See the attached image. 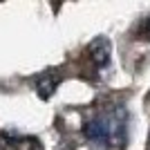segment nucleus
Returning a JSON list of instances; mask_svg holds the SVG:
<instances>
[{
	"mask_svg": "<svg viewBox=\"0 0 150 150\" xmlns=\"http://www.w3.org/2000/svg\"><path fill=\"white\" fill-rule=\"evenodd\" d=\"M88 54H90V61L96 67H103L110 61V40L108 38H94L88 47Z\"/></svg>",
	"mask_w": 150,
	"mask_h": 150,
	"instance_id": "obj_1",
	"label": "nucleus"
},
{
	"mask_svg": "<svg viewBox=\"0 0 150 150\" xmlns=\"http://www.w3.org/2000/svg\"><path fill=\"white\" fill-rule=\"evenodd\" d=\"M85 137L96 139V141H103V139H108V125H105V123H101V121L85 123Z\"/></svg>",
	"mask_w": 150,
	"mask_h": 150,
	"instance_id": "obj_2",
	"label": "nucleus"
},
{
	"mask_svg": "<svg viewBox=\"0 0 150 150\" xmlns=\"http://www.w3.org/2000/svg\"><path fill=\"white\" fill-rule=\"evenodd\" d=\"M141 38H148L150 40V16L141 23Z\"/></svg>",
	"mask_w": 150,
	"mask_h": 150,
	"instance_id": "obj_3",
	"label": "nucleus"
}]
</instances>
